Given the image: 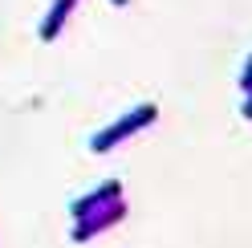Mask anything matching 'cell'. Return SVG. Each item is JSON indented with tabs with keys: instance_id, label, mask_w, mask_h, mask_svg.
Here are the masks:
<instances>
[{
	"instance_id": "cell-1",
	"label": "cell",
	"mask_w": 252,
	"mask_h": 248,
	"mask_svg": "<svg viewBox=\"0 0 252 248\" xmlns=\"http://www.w3.org/2000/svg\"><path fill=\"white\" fill-rule=\"evenodd\" d=\"M151 118H155V110H151V106H147V110H138L134 118H122V122H118V126L110 130V134L94 138V151H106V147H114V138H122L126 130H138V122H151Z\"/></svg>"
}]
</instances>
